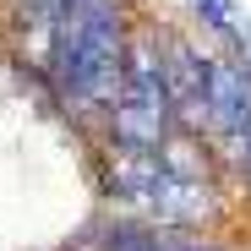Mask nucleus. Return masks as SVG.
I'll return each instance as SVG.
<instances>
[{
  "label": "nucleus",
  "instance_id": "obj_1",
  "mask_svg": "<svg viewBox=\"0 0 251 251\" xmlns=\"http://www.w3.org/2000/svg\"><path fill=\"white\" fill-rule=\"evenodd\" d=\"M126 17L120 0H66L50 38V82L71 109H109L126 71Z\"/></svg>",
  "mask_w": 251,
  "mask_h": 251
},
{
  "label": "nucleus",
  "instance_id": "obj_2",
  "mask_svg": "<svg viewBox=\"0 0 251 251\" xmlns=\"http://www.w3.org/2000/svg\"><path fill=\"white\" fill-rule=\"evenodd\" d=\"M170 131H175V99H170V76H164V38L131 33L120 93L109 104V137H115V148L153 153Z\"/></svg>",
  "mask_w": 251,
  "mask_h": 251
},
{
  "label": "nucleus",
  "instance_id": "obj_3",
  "mask_svg": "<svg viewBox=\"0 0 251 251\" xmlns=\"http://www.w3.org/2000/svg\"><path fill=\"white\" fill-rule=\"evenodd\" d=\"M109 191H120L126 202H137L142 213H153L158 224H202L213 213L207 180L175 175L158 153H137V148H115L109 158Z\"/></svg>",
  "mask_w": 251,
  "mask_h": 251
},
{
  "label": "nucleus",
  "instance_id": "obj_4",
  "mask_svg": "<svg viewBox=\"0 0 251 251\" xmlns=\"http://www.w3.org/2000/svg\"><path fill=\"white\" fill-rule=\"evenodd\" d=\"M164 76H170V99H175V120L180 126H202L207 120V55L191 38H164Z\"/></svg>",
  "mask_w": 251,
  "mask_h": 251
},
{
  "label": "nucleus",
  "instance_id": "obj_5",
  "mask_svg": "<svg viewBox=\"0 0 251 251\" xmlns=\"http://www.w3.org/2000/svg\"><path fill=\"white\" fill-rule=\"evenodd\" d=\"M207 126L224 137L251 126V71L235 55H207Z\"/></svg>",
  "mask_w": 251,
  "mask_h": 251
},
{
  "label": "nucleus",
  "instance_id": "obj_6",
  "mask_svg": "<svg viewBox=\"0 0 251 251\" xmlns=\"http://www.w3.org/2000/svg\"><path fill=\"white\" fill-rule=\"evenodd\" d=\"M99 251H170V235H153V229H137V224H115V229H104Z\"/></svg>",
  "mask_w": 251,
  "mask_h": 251
},
{
  "label": "nucleus",
  "instance_id": "obj_7",
  "mask_svg": "<svg viewBox=\"0 0 251 251\" xmlns=\"http://www.w3.org/2000/svg\"><path fill=\"white\" fill-rule=\"evenodd\" d=\"M17 11H22V22L38 33L44 60H50V38H55V22H60V11H66V0H17Z\"/></svg>",
  "mask_w": 251,
  "mask_h": 251
},
{
  "label": "nucleus",
  "instance_id": "obj_8",
  "mask_svg": "<svg viewBox=\"0 0 251 251\" xmlns=\"http://www.w3.org/2000/svg\"><path fill=\"white\" fill-rule=\"evenodd\" d=\"M197 17H202L207 27H213V33L224 38V44H229V38H235V27H240V11H235V0H197Z\"/></svg>",
  "mask_w": 251,
  "mask_h": 251
},
{
  "label": "nucleus",
  "instance_id": "obj_9",
  "mask_svg": "<svg viewBox=\"0 0 251 251\" xmlns=\"http://www.w3.org/2000/svg\"><path fill=\"white\" fill-rule=\"evenodd\" d=\"M229 55H235V60L251 71V22H240V27H235V38H229Z\"/></svg>",
  "mask_w": 251,
  "mask_h": 251
},
{
  "label": "nucleus",
  "instance_id": "obj_10",
  "mask_svg": "<svg viewBox=\"0 0 251 251\" xmlns=\"http://www.w3.org/2000/svg\"><path fill=\"white\" fill-rule=\"evenodd\" d=\"M229 142L240 148V164H246V175H251V126H240V131H235Z\"/></svg>",
  "mask_w": 251,
  "mask_h": 251
},
{
  "label": "nucleus",
  "instance_id": "obj_11",
  "mask_svg": "<svg viewBox=\"0 0 251 251\" xmlns=\"http://www.w3.org/2000/svg\"><path fill=\"white\" fill-rule=\"evenodd\" d=\"M170 251H213V246H202V240H175V235H170Z\"/></svg>",
  "mask_w": 251,
  "mask_h": 251
}]
</instances>
